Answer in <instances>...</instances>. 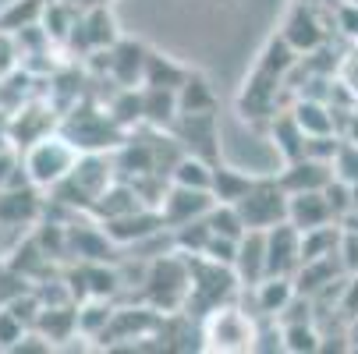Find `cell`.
Here are the masks:
<instances>
[{"mask_svg":"<svg viewBox=\"0 0 358 354\" xmlns=\"http://www.w3.org/2000/svg\"><path fill=\"white\" fill-rule=\"evenodd\" d=\"M341 135H344L348 142H358V114H344V128H341Z\"/></svg>","mask_w":358,"mask_h":354,"instance_id":"40","label":"cell"},{"mask_svg":"<svg viewBox=\"0 0 358 354\" xmlns=\"http://www.w3.org/2000/svg\"><path fill=\"white\" fill-rule=\"evenodd\" d=\"M277 181L284 184L287 195H294V191H323L334 181V163L316 160V156H301V160L284 163Z\"/></svg>","mask_w":358,"mask_h":354,"instance_id":"17","label":"cell"},{"mask_svg":"<svg viewBox=\"0 0 358 354\" xmlns=\"http://www.w3.org/2000/svg\"><path fill=\"white\" fill-rule=\"evenodd\" d=\"M323 191H327V198H330L334 216H337V220H344V216L351 213V206H355V202H351V184H344V181H337V177H334Z\"/></svg>","mask_w":358,"mask_h":354,"instance_id":"36","label":"cell"},{"mask_svg":"<svg viewBox=\"0 0 358 354\" xmlns=\"http://www.w3.org/2000/svg\"><path fill=\"white\" fill-rule=\"evenodd\" d=\"M210 227H213V234H220V237H231V241H241L245 237V220H241V209L238 206H231V202H217V206L210 209Z\"/></svg>","mask_w":358,"mask_h":354,"instance_id":"32","label":"cell"},{"mask_svg":"<svg viewBox=\"0 0 358 354\" xmlns=\"http://www.w3.org/2000/svg\"><path fill=\"white\" fill-rule=\"evenodd\" d=\"M43 216V202H39V188L25 184V188H0V223L8 230H22L29 223H39Z\"/></svg>","mask_w":358,"mask_h":354,"instance_id":"16","label":"cell"},{"mask_svg":"<svg viewBox=\"0 0 358 354\" xmlns=\"http://www.w3.org/2000/svg\"><path fill=\"white\" fill-rule=\"evenodd\" d=\"M114 181H117L114 156H107V153H82V160L75 163V170L57 188H50V202H54L57 209L85 213L89 216L92 202L103 195Z\"/></svg>","mask_w":358,"mask_h":354,"instance_id":"1","label":"cell"},{"mask_svg":"<svg viewBox=\"0 0 358 354\" xmlns=\"http://www.w3.org/2000/svg\"><path fill=\"white\" fill-rule=\"evenodd\" d=\"M287 220L305 234L313 227H323V223H334V209H330V198L327 191H294L287 195Z\"/></svg>","mask_w":358,"mask_h":354,"instance_id":"18","label":"cell"},{"mask_svg":"<svg viewBox=\"0 0 358 354\" xmlns=\"http://www.w3.org/2000/svg\"><path fill=\"white\" fill-rule=\"evenodd\" d=\"M188 75H192V71H185V68L171 64L167 57H160V54H149V61H145V82H142V85H157V89H181Z\"/></svg>","mask_w":358,"mask_h":354,"instance_id":"31","label":"cell"},{"mask_svg":"<svg viewBox=\"0 0 358 354\" xmlns=\"http://www.w3.org/2000/svg\"><path fill=\"white\" fill-rule=\"evenodd\" d=\"M114 297H85L78 301V337L85 340H103V333L114 323Z\"/></svg>","mask_w":358,"mask_h":354,"instance_id":"24","label":"cell"},{"mask_svg":"<svg viewBox=\"0 0 358 354\" xmlns=\"http://www.w3.org/2000/svg\"><path fill=\"white\" fill-rule=\"evenodd\" d=\"M334 177L344 184H358V142H341L337 156H334Z\"/></svg>","mask_w":358,"mask_h":354,"instance_id":"35","label":"cell"},{"mask_svg":"<svg viewBox=\"0 0 358 354\" xmlns=\"http://www.w3.org/2000/svg\"><path fill=\"white\" fill-rule=\"evenodd\" d=\"M188 290H192V256L171 248L164 256L149 259V273L142 283L145 305H152L164 316H178V312H185Z\"/></svg>","mask_w":358,"mask_h":354,"instance_id":"2","label":"cell"},{"mask_svg":"<svg viewBox=\"0 0 358 354\" xmlns=\"http://www.w3.org/2000/svg\"><path fill=\"white\" fill-rule=\"evenodd\" d=\"M252 184H255V174H241V170H234V167H224V163H217V170H213V198L217 202H231V206H238V202L252 191Z\"/></svg>","mask_w":358,"mask_h":354,"instance_id":"25","label":"cell"},{"mask_svg":"<svg viewBox=\"0 0 358 354\" xmlns=\"http://www.w3.org/2000/svg\"><path fill=\"white\" fill-rule=\"evenodd\" d=\"M270 138H273V149L280 153L284 163L305 156V142H309V135L298 128V121L291 117V110H280L277 117H270Z\"/></svg>","mask_w":358,"mask_h":354,"instance_id":"22","label":"cell"},{"mask_svg":"<svg viewBox=\"0 0 358 354\" xmlns=\"http://www.w3.org/2000/svg\"><path fill=\"white\" fill-rule=\"evenodd\" d=\"M0 270H4V266H0Z\"/></svg>","mask_w":358,"mask_h":354,"instance_id":"44","label":"cell"},{"mask_svg":"<svg viewBox=\"0 0 358 354\" xmlns=\"http://www.w3.org/2000/svg\"><path fill=\"white\" fill-rule=\"evenodd\" d=\"M337 256H341V266H344V273L358 276V230H348V227H344V234H341V244H337Z\"/></svg>","mask_w":358,"mask_h":354,"instance_id":"37","label":"cell"},{"mask_svg":"<svg viewBox=\"0 0 358 354\" xmlns=\"http://www.w3.org/2000/svg\"><path fill=\"white\" fill-rule=\"evenodd\" d=\"M213 206H217L213 191H206V188H185V184H174V181H171L157 209H160V216H164V227H167V230H178V227H185V223H195V220H202V216H210Z\"/></svg>","mask_w":358,"mask_h":354,"instance_id":"9","label":"cell"},{"mask_svg":"<svg viewBox=\"0 0 358 354\" xmlns=\"http://www.w3.org/2000/svg\"><path fill=\"white\" fill-rule=\"evenodd\" d=\"M238 287H241V280H238L234 266L213 263L206 256H192V290H188V301H185V312L199 323L206 312L234 301Z\"/></svg>","mask_w":358,"mask_h":354,"instance_id":"4","label":"cell"},{"mask_svg":"<svg viewBox=\"0 0 358 354\" xmlns=\"http://www.w3.org/2000/svg\"><path fill=\"white\" fill-rule=\"evenodd\" d=\"M199 326H202V351L241 354L255 347V312H245L238 301H227V305L206 312Z\"/></svg>","mask_w":358,"mask_h":354,"instance_id":"5","label":"cell"},{"mask_svg":"<svg viewBox=\"0 0 358 354\" xmlns=\"http://www.w3.org/2000/svg\"><path fill=\"white\" fill-rule=\"evenodd\" d=\"M351 202H355L351 209H358V184H351Z\"/></svg>","mask_w":358,"mask_h":354,"instance_id":"43","label":"cell"},{"mask_svg":"<svg viewBox=\"0 0 358 354\" xmlns=\"http://www.w3.org/2000/svg\"><path fill=\"white\" fill-rule=\"evenodd\" d=\"M68 43H71V46H82L85 54L110 50V46L117 43V22H114V15L107 11V0H99V4H92V8L82 11V18H78V25H75V32H71Z\"/></svg>","mask_w":358,"mask_h":354,"instance_id":"11","label":"cell"},{"mask_svg":"<svg viewBox=\"0 0 358 354\" xmlns=\"http://www.w3.org/2000/svg\"><path fill=\"white\" fill-rule=\"evenodd\" d=\"M341 234H344L341 220L305 230V234H301V263H309V259H323V256H334L337 244H341Z\"/></svg>","mask_w":358,"mask_h":354,"instance_id":"27","label":"cell"},{"mask_svg":"<svg viewBox=\"0 0 358 354\" xmlns=\"http://www.w3.org/2000/svg\"><path fill=\"white\" fill-rule=\"evenodd\" d=\"M145 61H149V50L142 43L117 39L110 46V78L117 85H142L145 82Z\"/></svg>","mask_w":358,"mask_h":354,"instance_id":"19","label":"cell"},{"mask_svg":"<svg viewBox=\"0 0 358 354\" xmlns=\"http://www.w3.org/2000/svg\"><path fill=\"white\" fill-rule=\"evenodd\" d=\"M252 351H284V323L277 316H255V347Z\"/></svg>","mask_w":358,"mask_h":354,"instance_id":"33","label":"cell"},{"mask_svg":"<svg viewBox=\"0 0 358 354\" xmlns=\"http://www.w3.org/2000/svg\"><path fill=\"white\" fill-rule=\"evenodd\" d=\"M284 351L287 354H320L323 351V326L320 323H291V326H284Z\"/></svg>","mask_w":358,"mask_h":354,"instance_id":"30","label":"cell"},{"mask_svg":"<svg viewBox=\"0 0 358 354\" xmlns=\"http://www.w3.org/2000/svg\"><path fill=\"white\" fill-rule=\"evenodd\" d=\"M0 149H15V142H11V124H8V110H0Z\"/></svg>","mask_w":358,"mask_h":354,"instance_id":"39","label":"cell"},{"mask_svg":"<svg viewBox=\"0 0 358 354\" xmlns=\"http://www.w3.org/2000/svg\"><path fill=\"white\" fill-rule=\"evenodd\" d=\"M334 22H337V29H341L351 43H358V0H344V4H337Z\"/></svg>","mask_w":358,"mask_h":354,"instance_id":"38","label":"cell"},{"mask_svg":"<svg viewBox=\"0 0 358 354\" xmlns=\"http://www.w3.org/2000/svg\"><path fill=\"white\" fill-rule=\"evenodd\" d=\"M266 256H270V273L273 276H294L301 266V230L284 220L266 230Z\"/></svg>","mask_w":358,"mask_h":354,"instance_id":"13","label":"cell"},{"mask_svg":"<svg viewBox=\"0 0 358 354\" xmlns=\"http://www.w3.org/2000/svg\"><path fill=\"white\" fill-rule=\"evenodd\" d=\"M8 251H11V241H8V227H4V223H0V259H4V256H8Z\"/></svg>","mask_w":358,"mask_h":354,"instance_id":"41","label":"cell"},{"mask_svg":"<svg viewBox=\"0 0 358 354\" xmlns=\"http://www.w3.org/2000/svg\"><path fill=\"white\" fill-rule=\"evenodd\" d=\"M82 160V149L57 128V131H50L43 138H36L32 145L22 149V167L29 174V181L39 188V191H50V188H57L71 170L75 163Z\"/></svg>","mask_w":358,"mask_h":354,"instance_id":"3","label":"cell"},{"mask_svg":"<svg viewBox=\"0 0 358 354\" xmlns=\"http://www.w3.org/2000/svg\"><path fill=\"white\" fill-rule=\"evenodd\" d=\"M280 36L298 50L301 57L316 54L320 46H327V25L320 22V15L309 8V4H294L280 25Z\"/></svg>","mask_w":358,"mask_h":354,"instance_id":"12","label":"cell"},{"mask_svg":"<svg viewBox=\"0 0 358 354\" xmlns=\"http://www.w3.org/2000/svg\"><path fill=\"white\" fill-rule=\"evenodd\" d=\"M248 230H270L287 220V191L277 177H255L252 191L238 202Z\"/></svg>","mask_w":358,"mask_h":354,"instance_id":"7","label":"cell"},{"mask_svg":"<svg viewBox=\"0 0 358 354\" xmlns=\"http://www.w3.org/2000/svg\"><path fill=\"white\" fill-rule=\"evenodd\" d=\"M185 153H195L210 163H220V131H217V114H178L174 128Z\"/></svg>","mask_w":358,"mask_h":354,"instance_id":"10","label":"cell"},{"mask_svg":"<svg viewBox=\"0 0 358 354\" xmlns=\"http://www.w3.org/2000/svg\"><path fill=\"white\" fill-rule=\"evenodd\" d=\"M178 110L181 114H213L217 110V96L206 85L202 75H188L185 85L178 89Z\"/></svg>","mask_w":358,"mask_h":354,"instance_id":"26","label":"cell"},{"mask_svg":"<svg viewBox=\"0 0 358 354\" xmlns=\"http://www.w3.org/2000/svg\"><path fill=\"white\" fill-rule=\"evenodd\" d=\"M46 4L50 0H11V4L0 11V29L4 32H22V29L43 25Z\"/></svg>","mask_w":358,"mask_h":354,"instance_id":"28","label":"cell"},{"mask_svg":"<svg viewBox=\"0 0 358 354\" xmlns=\"http://www.w3.org/2000/svg\"><path fill=\"white\" fill-rule=\"evenodd\" d=\"M22 64H25V54H22V43H18V36L0 29V82L11 78Z\"/></svg>","mask_w":358,"mask_h":354,"instance_id":"34","label":"cell"},{"mask_svg":"<svg viewBox=\"0 0 358 354\" xmlns=\"http://www.w3.org/2000/svg\"><path fill=\"white\" fill-rule=\"evenodd\" d=\"M291 117L298 121V128L316 138V135H341V114L334 110L330 99H320V96H294L291 99Z\"/></svg>","mask_w":358,"mask_h":354,"instance_id":"14","label":"cell"},{"mask_svg":"<svg viewBox=\"0 0 358 354\" xmlns=\"http://www.w3.org/2000/svg\"><path fill=\"white\" fill-rule=\"evenodd\" d=\"M142 107H145V124L149 128H164L171 131L178 121V89H157V85H142Z\"/></svg>","mask_w":358,"mask_h":354,"instance_id":"23","label":"cell"},{"mask_svg":"<svg viewBox=\"0 0 358 354\" xmlns=\"http://www.w3.org/2000/svg\"><path fill=\"white\" fill-rule=\"evenodd\" d=\"M298 294L294 287V276H266L252 287V301H255V316H280L287 305H291V297Z\"/></svg>","mask_w":358,"mask_h":354,"instance_id":"21","label":"cell"},{"mask_svg":"<svg viewBox=\"0 0 358 354\" xmlns=\"http://www.w3.org/2000/svg\"><path fill=\"white\" fill-rule=\"evenodd\" d=\"M8 107V89H4V82H0V110Z\"/></svg>","mask_w":358,"mask_h":354,"instance_id":"42","label":"cell"},{"mask_svg":"<svg viewBox=\"0 0 358 354\" xmlns=\"http://www.w3.org/2000/svg\"><path fill=\"white\" fill-rule=\"evenodd\" d=\"M341 276H351V273H344L341 256L334 251V256H323V259H309V263H301V266H298V273H294V287H298V294L316 297L323 287H330V283H334V280H341Z\"/></svg>","mask_w":358,"mask_h":354,"instance_id":"20","label":"cell"},{"mask_svg":"<svg viewBox=\"0 0 358 354\" xmlns=\"http://www.w3.org/2000/svg\"><path fill=\"white\" fill-rule=\"evenodd\" d=\"M234 273L241 287H255L259 280L270 276V256H266V230H245L238 241V256H234Z\"/></svg>","mask_w":358,"mask_h":354,"instance_id":"15","label":"cell"},{"mask_svg":"<svg viewBox=\"0 0 358 354\" xmlns=\"http://www.w3.org/2000/svg\"><path fill=\"white\" fill-rule=\"evenodd\" d=\"M61 131L82 149V153H107V149H117L128 131L110 117V110H99L92 103H78L61 117Z\"/></svg>","mask_w":358,"mask_h":354,"instance_id":"6","label":"cell"},{"mask_svg":"<svg viewBox=\"0 0 358 354\" xmlns=\"http://www.w3.org/2000/svg\"><path fill=\"white\" fill-rule=\"evenodd\" d=\"M8 124H11V142H15V149H25V145H32L36 138H43V135H50V131L61 128V110L50 103V99L32 96V99H25L22 107L8 110Z\"/></svg>","mask_w":358,"mask_h":354,"instance_id":"8","label":"cell"},{"mask_svg":"<svg viewBox=\"0 0 358 354\" xmlns=\"http://www.w3.org/2000/svg\"><path fill=\"white\" fill-rule=\"evenodd\" d=\"M213 170H217V163H210V160H202V156H195V153H185L178 163H174V170H171V181L174 184H185V188H213Z\"/></svg>","mask_w":358,"mask_h":354,"instance_id":"29","label":"cell"}]
</instances>
